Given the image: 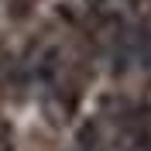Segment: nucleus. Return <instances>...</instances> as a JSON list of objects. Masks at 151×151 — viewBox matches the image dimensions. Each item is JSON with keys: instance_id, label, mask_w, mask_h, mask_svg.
<instances>
[{"instance_id": "f257e3e1", "label": "nucleus", "mask_w": 151, "mask_h": 151, "mask_svg": "<svg viewBox=\"0 0 151 151\" xmlns=\"http://www.w3.org/2000/svg\"><path fill=\"white\" fill-rule=\"evenodd\" d=\"M76 141H79V151H106L103 148V134H100V124H83V127H79V137H76Z\"/></svg>"}, {"instance_id": "f03ea898", "label": "nucleus", "mask_w": 151, "mask_h": 151, "mask_svg": "<svg viewBox=\"0 0 151 151\" xmlns=\"http://www.w3.org/2000/svg\"><path fill=\"white\" fill-rule=\"evenodd\" d=\"M35 4L38 0H7V10L14 21H28L31 14H35Z\"/></svg>"}, {"instance_id": "7ed1b4c3", "label": "nucleus", "mask_w": 151, "mask_h": 151, "mask_svg": "<svg viewBox=\"0 0 151 151\" xmlns=\"http://www.w3.org/2000/svg\"><path fill=\"white\" fill-rule=\"evenodd\" d=\"M0 151H14V127L4 117H0Z\"/></svg>"}]
</instances>
